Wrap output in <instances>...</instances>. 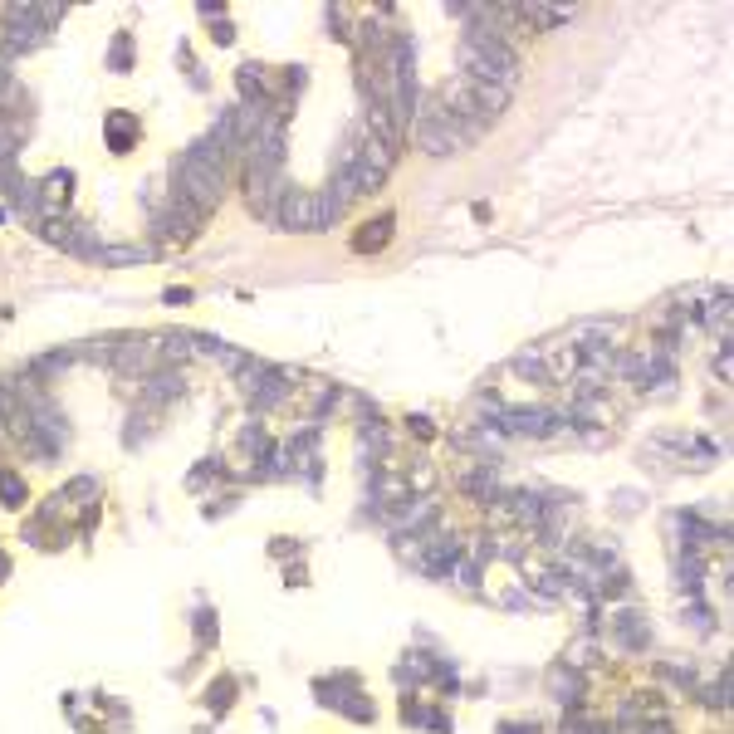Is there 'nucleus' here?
<instances>
[{"label": "nucleus", "instance_id": "obj_3", "mask_svg": "<svg viewBox=\"0 0 734 734\" xmlns=\"http://www.w3.org/2000/svg\"><path fill=\"white\" fill-rule=\"evenodd\" d=\"M333 216H338V206L323 191H290V196L280 191V211H274V220L284 230H323V226H333Z\"/></svg>", "mask_w": 734, "mask_h": 734}, {"label": "nucleus", "instance_id": "obj_9", "mask_svg": "<svg viewBox=\"0 0 734 734\" xmlns=\"http://www.w3.org/2000/svg\"><path fill=\"white\" fill-rule=\"evenodd\" d=\"M5 94H10V78H5V55H0V103H5Z\"/></svg>", "mask_w": 734, "mask_h": 734}, {"label": "nucleus", "instance_id": "obj_8", "mask_svg": "<svg viewBox=\"0 0 734 734\" xmlns=\"http://www.w3.org/2000/svg\"><path fill=\"white\" fill-rule=\"evenodd\" d=\"M123 123H127V117L117 113V117H113V127H108V142H113L117 152H123V148H133V133H123Z\"/></svg>", "mask_w": 734, "mask_h": 734}, {"label": "nucleus", "instance_id": "obj_5", "mask_svg": "<svg viewBox=\"0 0 734 734\" xmlns=\"http://www.w3.org/2000/svg\"><path fill=\"white\" fill-rule=\"evenodd\" d=\"M196 220H201V211H172V216L157 220V230H162V235H177V240H191V235H196Z\"/></svg>", "mask_w": 734, "mask_h": 734}, {"label": "nucleus", "instance_id": "obj_7", "mask_svg": "<svg viewBox=\"0 0 734 734\" xmlns=\"http://www.w3.org/2000/svg\"><path fill=\"white\" fill-rule=\"evenodd\" d=\"M98 260H108V265H142V260H152V250H98Z\"/></svg>", "mask_w": 734, "mask_h": 734}, {"label": "nucleus", "instance_id": "obj_4", "mask_svg": "<svg viewBox=\"0 0 734 734\" xmlns=\"http://www.w3.org/2000/svg\"><path fill=\"white\" fill-rule=\"evenodd\" d=\"M505 426L509 431H519V436H544V431H554L558 422L548 412H509L505 416Z\"/></svg>", "mask_w": 734, "mask_h": 734}, {"label": "nucleus", "instance_id": "obj_2", "mask_svg": "<svg viewBox=\"0 0 734 734\" xmlns=\"http://www.w3.org/2000/svg\"><path fill=\"white\" fill-rule=\"evenodd\" d=\"M470 138L475 133H465V127L441 108V98H431L426 108L416 113V148H422L426 157H451V152H461Z\"/></svg>", "mask_w": 734, "mask_h": 734}, {"label": "nucleus", "instance_id": "obj_6", "mask_svg": "<svg viewBox=\"0 0 734 734\" xmlns=\"http://www.w3.org/2000/svg\"><path fill=\"white\" fill-rule=\"evenodd\" d=\"M387 235H392V216L372 220V226H362V230H358V240H352V245H358V250H367V255H372V250H382V245H387Z\"/></svg>", "mask_w": 734, "mask_h": 734}, {"label": "nucleus", "instance_id": "obj_1", "mask_svg": "<svg viewBox=\"0 0 734 734\" xmlns=\"http://www.w3.org/2000/svg\"><path fill=\"white\" fill-rule=\"evenodd\" d=\"M461 69H465V78H475V84H490V88H505V94H515V84H519V59H515V49H509V39L494 30L490 15L480 20V30L465 35V45H461Z\"/></svg>", "mask_w": 734, "mask_h": 734}]
</instances>
